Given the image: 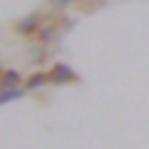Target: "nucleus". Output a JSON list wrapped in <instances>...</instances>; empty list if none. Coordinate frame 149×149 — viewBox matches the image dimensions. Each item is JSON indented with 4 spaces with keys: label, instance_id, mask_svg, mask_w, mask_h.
Wrapping results in <instances>:
<instances>
[{
    "label": "nucleus",
    "instance_id": "obj_3",
    "mask_svg": "<svg viewBox=\"0 0 149 149\" xmlns=\"http://www.w3.org/2000/svg\"><path fill=\"white\" fill-rule=\"evenodd\" d=\"M64 36H66V31L61 28V22H58V14H55L53 19H47V22L42 25V31L36 33V42L47 44V47H58Z\"/></svg>",
    "mask_w": 149,
    "mask_h": 149
},
{
    "label": "nucleus",
    "instance_id": "obj_5",
    "mask_svg": "<svg viewBox=\"0 0 149 149\" xmlns=\"http://www.w3.org/2000/svg\"><path fill=\"white\" fill-rule=\"evenodd\" d=\"M25 55L31 58V64H44V61L50 58V47H47V44H42V42H36V44H28Z\"/></svg>",
    "mask_w": 149,
    "mask_h": 149
},
{
    "label": "nucleus",
    "instance_id": "obj_10",
    "mask_svg": "<svg viewBox=\"0 0 149 149\" xmlns=\"http://www.w3.org/2000/svg\"><path fill=\"white\" fill-rule=\"evenodd\" d=\"M83 8H102L105 6V0H77Z\"/></svg>",
    "mask_w": 149,
    "mask_h": 149
},
{
    "label": "nucleus",
    "instance_id": "obj_11",
    "mask_svg": "<svg viewBox=\"0 0 149 149\" xmlns=\"http://www.w3.org/2000/svg\"><path fill=\"white\" fill-rule=\"evenodd\" d=\"M3 72H6V64H0V74H3Z\"/></svg>",
    "mask_w": 149,
    "mask_h": 149
},
{
    "label": "nucleus",
    "instance_id": "obj_8",
    "mask_svg": "<svg viewBox=\"0 0 149 149\" xmlns=\"http://www.w3.org/2000/svg\"><path fill=\"white\" fill-rule=\"evenodd\" d=\"M74 3H77V0H47V8H50V11H55V14H61V11L72 8Z\"/></svg>",
    "mask_w": 149,
    "mask_h": 149
},
{
    "label": "nucleus",
    "instance_id": "obj_2",
    "mask_svg": "<svg viewBox=\"0 0 149 149\" xmlns=\"http://www.w3.org/2000/svg\"><path fill=\"white\" fill-rule=\"evenodd\" d=\"M47 72H50V86H77V83H83V77L66 61H53Z\"/></svg>",
    "mask_w": 149,
    "mask_h": 149
},
{
    "label": "nucleus",
    "instance_id": "obj_4",
    "mask_svg": "<svg viewBox=\"0 0 149 149\" xmlns=\"http://www.w3.org/2000/svg\"><path fill=\"white\" fill-rule=\"evenodd\" d=\"M25 91L28 94H33V91H39V88H44V86H50V72L47 69H39V72H31L25 77Z\"/></svg>",
    "mask_w": 149,
    "mask_h": 149
},
{
    "label": "nucleus",
    "instance_id": "obj_1",
    "mask_svg": "<svg viewBox=\"0 0 149 149\" xmlns=\"http://www.w3.org/2000/svg\"><path fill=\"white\" fill-rule=\"evenodd\" d=\"M55 17V11H50V14H44V11H31V14H25V17H19V19H14V33L17 36H22V39H36V33L42 31V25L47 19H53Z\"/></svg>",
    "mask_w": 149,
    "mask_h": 149
},
{
    "label": "nucleus",
    "instance_id": "obj_9",
    "mask_svg": "<svg viewBox=\"0 0 149 149\" xmlns=\"http://www.w3.org/2000/svg\"><path fill=\"white\" fill-rule=\"evenodd\" d=\"M58 22H61V28H64L66 33H69L74 25H77V19H72V17H64V14H58Z\"/></svg>",
    "mask_w": 149,
    "mask_h": 149
},
{
    "label": "nucleus",
    "instance_id": "obj_6",
    "mask_svg": "<svg viewBox=\"0 0 149 149\" xmlns=\"http://www.w3.org/2000/svg\"><path fill=\"white\" fill-rule=\"evenodd\" d=\"M25 83V77H22V72L19 69H6L3 74H0V86H3V88H19V86Z\"/></svg>",
    "mask_w": 149,
    "mask_h": 149
},
{
    "label": "nucleus",
    "instance_id": "obj_7",
    "mask_svg": "<svg viewBox=\"0 0 149 149\" xmlns=\"http://www.w3.org/2000/svg\"><path fill=\"white\" fill-rule=\"evenodd\" d=\"M28 91H25V86H19V88H3L0 86V108L3 105H8V102H17V100H22Z\"/></svg>",
    "mask_w": 149,
    "mask_h": 149
}]
</instances>
